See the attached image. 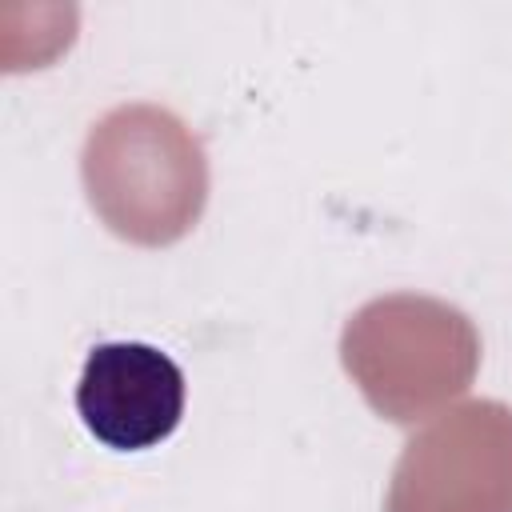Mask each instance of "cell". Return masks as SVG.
<instances>
[{
  "mask_svg": "<svg viewBox=\"0 0 512 512\" xmlns=\"http://www.w3.org/2000/svg\"><path fill=\"white\" fill-rule=\"evenodd\" d=\"M76 412L100 444L144 452L176 432L184 416V372L152 344L104 340L84 360Z\"/></svg>",
  "mask_w": 512,
  "mask_h": 512,
  "instance_id": "6da1fadb",
  "label": "cell"
}]
</instances>
